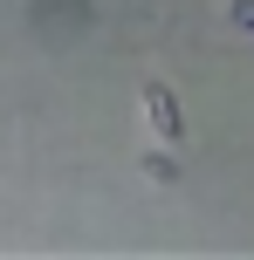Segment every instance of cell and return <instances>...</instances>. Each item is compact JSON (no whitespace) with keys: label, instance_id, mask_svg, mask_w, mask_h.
<instances>
[]
</instances>
